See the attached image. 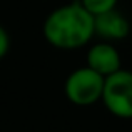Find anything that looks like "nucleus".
<instances>
[{
	"instance_id": "f257e3e1",
	"label": "nucleus",
	"mask_w": 132,
	"mask_h": 132,
	"mask_svg": "<svg viewBox=\"0 0 132 132\" xmlns=\"http://www.w3.org/2000/svg\"><path fill=\"white\" fill-rule=\"evenodd\" d=\"M44 35L48 44L57 48H79L95 35L94 15L85 10L80 0L62 5L45 19Z\"/></svg>"
},
{
	"instance_id": "f03ea898",
	"label": "nucleus",
	"mask_w": 132,
	"mask_h": 132,
	"mask_svg": "<svg viewBox=\"0 0 132 132\" xmlns=\"http://www.w3.org/2000/svg\"><path fill=\"white\" fill-rule=\"evenodd\" d=\"M100 100L112 116L132 119V72L119 69L107 75Z\"/></svg>"
},
{
	"instance_id": "7ed1b4c3",
	"label": "nucleus",
	"mask_w": 132,
	"mask_h": 132,
	"mask_svg": "<svg viewBox=\"0 0 132 132\" xmlns=\"http://www.w3.org/2000/svg\"><path fill=\"white\" fill-rule=\"evenodd\" d=\"M105 77L97 74L90 67H80L67 77L64 92L67 99L75 105H92L102 99Z\"/></svg>"
},
{
	"instance_id": "20e7f679",
	"label": "nucleus",
	"mask_w": 132,
	"mask_h": 132,
	"mask_svg": "<svg viewBox=\"0 0 132 132\" xmlns=\"http://www.w3.org/2000/svg\"><path fill=\"white\" fill-rule=\"evenodd\" d=\"M94 32L107 42H114V40L126 39L130 32V25L129 20L119 10L112 9L94 17Z\"/></svg>"
},
{
	"instance_id": "39448f33",
	"label": "nucleus",
	"mask_w": 132,
	"mask_h": 132,
	"mask_svg": "<svg viewBox=\"0 0 132 132\" xmlns=\"http://www.w3.org/2000/svg\"><path fill=\"white\" fill-rule=\"evenodd\" d=\"M87 67L92 70H95L97 74L107 75L117 72L120 67V55L117 52V48L112 45V42H99L89 48L87 52Z\"/></svg>"
},
{
	"instance_id": "423d86ee",
	"label": "nucleus",
	"mask_w": 132,
	"mask_h": 132,
	"mask_svg": "<svg viewBox=\"0 0 132 132\" xmlns=\"http://www.w3.org/2000/svg\"><path fill=\"white\" fill-rule=\"evenodd\" d=\"M80 3L94 17L100 15L104 12H109V10L117 7V0H80Z\"/></svg>"
},
{
	"instance_id": "0eeeda50",
	"label": "nucleus",
	"mask_w": 132,
	"mask_h": 132,
	"mask_svg": "<svg viewBox=\"0 0 132 132\" xmlns=\"http://www.w3.org/2000/svg\"><path fill=\"white\" fill-rule=\"evenodd\" d=\"M9 48H10V39H9V34H7V30L3 29L2 25H0V59H3V57L7 55Z\"/></svg>"
}]
</instances>
